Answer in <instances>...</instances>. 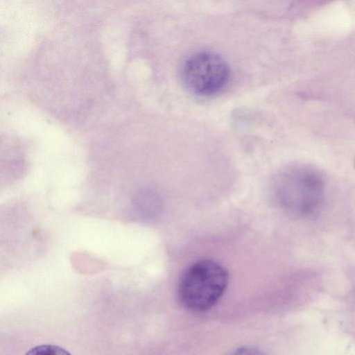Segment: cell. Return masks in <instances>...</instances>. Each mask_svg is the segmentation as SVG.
I'll return each instance as SVG.
<instances>
[{"label":"cell","mask_w":355,"mask_h":355,"mask_svg":"<svg viewBox=\"0 0 355 355\" xmlns=\"http://www.w3.org/2000/svg\"><path fill=\"white\" fill-rule=\"evenodd\" d=\"M230 68L219 55L210 51L195 53L182 64L181 78L186 87L198 95L220 92L230 78Z\"/></svg>","instance_id":"2"},{"label":"cell","mask_w":355,"mask_h":355,"mask_svg":"<svg viewBox=\"0 0 355 355\" xmlns=\"http://www.w3.org/2000/svg\"><path fill=\"white\" fill-rule=\"evenodd\" d=\"M228 283L225 268L215 261L195 262L182 274L178 287L181 304L193 312L213 307L223 295Z\"/></svg>","instance_id":"1"},{"label":"cell","mask_w":355,"mask_h":355,"mask_svg":"<svg viewBox=\"0 0 355 355\" xmlns=\"http://www.w3.org/2000/svg\"><path fill=\"white\" fill-rule=\"evenodd\" d=\"M132 205L136 212L143 218H150L157 211L158 200L150 191L142 189L132 198Z\"/></svg>","instance_id":"3"},{"label":"cell","mask_w":355,"mask_h":355,"mask_svg":"<svg viewBox=\"0 0 355 355\" xmlns=\"http://www.w3.org/2000/svg\"><path fill=\"white\" fill-rule=\"evenodd\" d=\"M230 355H265L260 350L250 347H243L239 349H236Z\"/></svg>","instance_id":"5"},{"label":"cell","mask_w":355,"mask_h":355,"mask_svg":"<svg viewBox=\"0 0 355 355\" xmlns=\"http://www.w3.org/2000/svg\"><path fill=\"white\" fill-rule=\"evenodd\" d=\"M25 355H71L64 348L53 345H41L31 349Z\"/></svg>","instance_id":"4"}]
</instances>
